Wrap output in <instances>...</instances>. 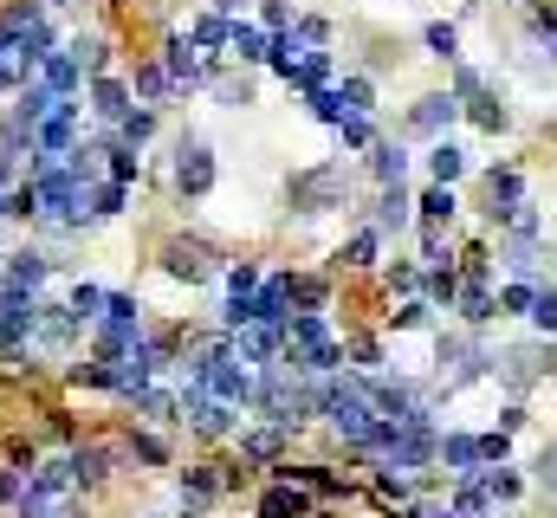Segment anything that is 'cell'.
Wrapping results in <instances>:
<instances>
[{
	"label": "cell",
	"instance_id": "33",
	"mask_svg": "<svg viewBox=\"0 0 557 518\" xmlns=\"http://www.w3.org/2000/svg\"><path fill=\"white\" fill-rule=\"evenodd\" d=\"M337 98H344V111H350V117H370L376 85H370V78H344V85H337Z\"/></svg>",
	"mask_w": 557,
	"mask_h": 518
},
{
	"label": "cell",
	"instance_id": "2",
	"mask_svg": "<svg viewBox=\"0 0 557 518\" xmlns=\"http://www.w3.org/2000/svg\"><path fill=\"white\" fill-rule=\"evenodd\" d=\"M551 344H512V350H499L493 357V370L506 376V389H532V383H545L551 376Z\"/></svg>",
	"mask_w": 557,
	"mask_h": 518
},
{
	"label": "cell",
	"instance_id": "24",
	"mask_svg": "<svg viewBox=\"0 0 557 518\" xmlns=\"http://www.w3.org/2000/svg\"><path fill=\"white\" fill-rule=\"evenodd\" d=\"M460 169H467V149H460V143H447V136H441V143L428 149V175H434L441 188H454V182H460Z\"/></svg>",
	"mask_w": 557,
	"mask_h": 518
},
{
	"label": "cell",
	"instance_id": "50",
	"mask_svg": "<svg viewBox=\"0 0 557 518\" xmlns=\"http://www.w3.org/2000/svg\"><path fill=\"white\" fill-rule=\"evenodd\" d=\"M389 285H396V292H415V285H421V266H396V272H389Z\"/></svg>",
	"mask_w": 557,
	"mask_h": 518
},
{
	"label": "cell",
	"instance_id": "54",
	"mask_svg": "<svg viewBox=\"0 0 557 518\" xmlns=\"http://www.w3.org/2000/svg\"><path fill=\"white\" fill-rule=\"evenodd\" d=\"M409 518H454V506H415Z\"/></svg>",
	"mask_w": 557,
	"mask_h": 518
},
{
	"label": "cell",
	"instance_id": "41",
	"mask_svg": "<svg viewBox=\"0 0 557 518\" xmlns=\"http://www.w3.org/2000/svg\"><path fill=\"white\" fill-rule=\"evenodd\" d=\"M428 52H434V59H460V33L447 20H434L428 26Z\"/></svg>",
	"mask_w": 557,
	"mask_h": 518
},
{
	"label": "cell",
	"instance_id": "44",
	"mask_svg": "<svg viewBox=\"0 0 557 518\" xmlns=\"http://www.w3.org/2000/svg\"><path fill=\"white\" fill-rule=\"evenodd\" d=\"M428 311H434V305H421V298H409L402 311H389V324H396V331H415V324H428Z\"/></svg>",
	"mask_w": 557,
	"mask_h": 518
},
{
	"label": "cell",
	"instance_id": "39",
	"mask_svg": "<svg viewBox=\"0 0 557 518\" xmlns=\"http://www.w3.org/2000/svg\"><path fill=\"white\" fill-rule=\"evenodd\" d=\"M337 143H344V149H370L376 124H370V117H344V124H337Z\"/></svg>",
	"mask_w": 557,
	"mask_h": 518
},
{
	"label": "cell",
	"instance_id": "52",
	"mask_svg": "<svg viewBox=\"0 0 557 518\" xmlns=\"http://www.w3.org/2000/svg\"><path fill=\"white\" fill-rule=\"evenodd\" d=\"M376 493H383V499H409V486H402L396 473H376Z\"/></svg>",
	"mask_w": 557,
	"mask_h": 518
},
{
	"label": "cell",
	"instance_id": "29",
	"mask_svg": "<svg viewBox=\"0 0 557 518\" xmlns=\"http://www.w3.org/2000/svg\"><path fill=\"white\" fill-rule=\"evenodd\" d=\"M318 85H331V52L311 46L305 59H298V72H292V91H318Z\"/></svg>",
	"mask_w": 557,
	"mask_h": 518
},
{
	"label": "cell",
	"instance_id": "6",
	"mask_svg": "<svg viewBox=\"0 0 557 518\" xmlns=\"http://www.w3.org/2000/svg\"><path fill=\"white\" fill-rule=\"evenodd\" d=\"M525 208V175L519 169H486V214L493 221H512Z\"/></svg>",
	"mask_w": 557,
	"mask_h": 518
},
{
	"label": "cell",
	"instance_id": "57",
	"mask_svg": "<svg viewBox=\"0 0 557 518\" xmlns=\"http://www.w3.org/2000/svg\"><path fill=\"white\" fill-rule=\"evenodd\" d=\"M0 272H7V253H0Z\"/></svg>",
	"mask_w": 557,
	"mask_h": 518
},
{
	"label": "cell",
	"instance_id": "47",
	"mask_svg": "<svg viewBox=\"0 0 557 518\" xmlns=\"http://www.w3.org/2000/svg\"><path fill=\"white\" fill-rule=\"evenodd\" d=\"M20 85H26L20 59H13V52H0V91H20Z\"/></svg>",
	"mask_w": 557,
	"mask_h": 518
},
{
	"label": "cell",
	"instance_id": "49",
	"mask_svg": "<svg viewBox=\"0 0 557 518\" xmlns=\"http://www.w3.org/2000/svg\"><path fill=\"white\" fill-rule=\"evenodd\" d=\"M350 357H357L363 370H376V363H383V350H376V337H357V344H350Z\"/></svg>",
	"mask_w": 557,
	"mask_h": 518
},
{
	"label": "cell",
	"instance_id": "15",
	"mask_svg": "<svg viewBox=\"0 0 557 518\" xmlns=\"http://www.w3.org/2000/svg\"><path fill=\"white\" fill-rule=\"evenodd\" d=\"M214 493H221V473L188 467V473H182V518H201V512L214 506Z\"/></svg>",
	"mask_w": 557,
	"mask_h": 518
},
{
	"label": "cell",
	"instance_id": "55",
	"mask_svg": "<svg viewBox=\"0 0 557 518\" xmlns=\"http://www.w3.org/2000/svg\"><path fill=\"white\" fill-rule=\"evenodd\" d=\"M0 221H7V188H0Z\"/></svg>",
	"mask_w": 557,
	"mask_h": 518
},
{
	"label": "cell",
	"instance_id": "32",
	"mask_svg": "<svg viewBox=\"0 0 557 518\" xmlns=\"http://www.w3.org/2000/svg\"><path fill=\"white\" fill-rule=\"evenodd\" d=\"M415 208H421V221H428V227H441V221H454V188H441V182H434V188H428V195H421V201H415Z\"/></svg>",
	"mask_w": 557,
	"mask_h": 518
},
{
	"label": "cell",
	"instance_id": "30",
	"mask_svg": "<svg viewBox=\"0 0 557 518\" xmlns=\"http://www.w3.org/2000/svg\"><path fill=\"white\" fill-rule=\"evenodd\" d=\"M124 460H137V467H169V447H162L156 441V434H130V441H124Z\"/></svg>",
	"mask_w": 557,
	"mask_h": 518
},
{
	"label": "cell",
	"instance_id": "40",
	"mask_svg": "<svg viewBox=\"0 0 557 518\" xmlns=\"http://www.w3.org/2000/svg\"><path fill=\"white\" fill-rule=\"evenodd\" d=\"M104 156H111V182H137V175H143V156H137V149H104Z\"/></svg>",
	"mask_w": 557,
	"mask_h": 518
},
{
	"label": "cell",
	"instance_id": "28",
	"mask_svg": "<svg viewBox=\"0 0 557 518\" xmlns=\"http://www.w3.org/2000/svg\"><path fill=\"white\" fill-rule=\"evenodd\" d=\"M65 52L78 59V72H85V78H104V72H111V46H104V39H72Z\"/></svg>",
	"mask_w": 557,
	"mask_h": 518
},
{
	"label": "cell",
	"instance_id": "26",
	"mask_svg": "<svg viewBox=\"0 0 557 518\" xmlns=\"http://www.w3.org/2000/svg\"><path fill=\"white\" fill-rule=\"evenodd\" d=\"M137 415L149 421V428H169V421H182V408H175L169 389H143V395H137Z\"/></svg>",
	"mask_w": 557,
	"mask_h": 518
},
{
	"label": "cell",
	"instance_id": "35",
	"mask_svg": "<svg viewBox=\"0 0 557 518\" xmlns=\"http://www.w3.org/2000/svg\"><path fill=\"white\" fill-rule=\"evenodd\" d=\"M214 98H221L227 104V111H247V104H253V78H214Z\"/></svg>",
	"mask_w": 557,
	"mask_h": 518
},
{
	"label": "cell",
	"instance_id": "18",
	"mask_svg": "<svg viewBox=\"0 0 557 518\" xmlns=\"http://www.w3.org/2000/svg\"><path fill=\"white\" fill-rule=\"evenodd\" d=\"M240 460H260V467L285 460V428H247L240 434Z\"/></svg>",
	"mask_w": 557,
	"mask_h": 518
},
{
	"label": "cell",
	"instance_id": "5",
	"mask_svg": "<svg viewBox=\"0 0 557 518\" xmlns=\"http://www.w3.org/2000/svg\"><path fill=\"white\" fill-rule=\"evenodd\" d=\"M33 149H39L46 162H59L65 149H78V104H72V98H65L46 124H33Z\"/></svg>",
	"mask_w": 557,
	"mask_h": 518
},
{
	"label": "cell",
	"instance_id": "45",
	"mask_svg": "<svg viewBox=\"0 0 557 518\" xmlns=\"http://www.w3.org/2000/svg\"><path fill=\"white\" fill-rule=\"evenodd\" d=\"M532 324H538V331H557V292H538L532 298Z\"/></svg>",
	"mask_w": 557,
	"mask_h": 518
},
{
	"label": "cell",
	"instance_id": "13",
	"mask_svg": "<svg viewBox=\"0 0 557 518\" xmlns=\"http://www.w3.org/2000/svg\"><path fill=\"white\" fill-rule=\"evenodd\" d=\"M72 337H78V318L65 305H39V324H33V344H46V350H72Z\"/></svg>",
	"mask_w": 557,
	"mask_h": 518
},
{
	"label": "cell",
	"instance_id": "7",
	"mask_svg": "<svg viewBox=\"0 0 557 518\" xmlns=\"http://www.w3.org/2000/svg\"><path fill=\"white\" fill-rule=\"evenodd\" d=\"M65 460H72V486H104V480H111V467H117V447H104V441H78Z\"/></svg>",
	"mask_w": 557,
	"mask_h": 518
},
{
	"label": "cell",
	"instance_id": "37",
	"mask_svg": "<svg viewBox=\"0 0 557 518\" xmlns=\"http://www.w3.org/2000/svg\"><path fill=\"white\" fill-rule=\"evenodd\" d=\"M376 247H383V234H376V227H363V234L350 240L344 253H337V266H370V259H376Z\"/></svg>",
	"mask_w": 557,
	"mask_h": 518
},
{
	"label": "cell",
	"instance_id": "12",
	"mask_svg": "<svg viewBox=\"0 0 557 518\" xmlns=\"http://www.w3.org/2000/svg\"><path fill=\"white\" fill-rule=\"evenodd\" d=\"M227 52H234L240 65H266L273 33H266V26H253V20H234V26H227Z\"/></svg>",
	"mask_w": 557,
	"mask_h": 518
},
{
	"label": "cell",
	"instance_id": "11",
	"mask_svg": "<svg viewBox=\"0 0 557 518\" xmlns=\"http://www.w3.org/2000/svg\"><path fill=\"white\" fill-rule=\"evenodd\" d=\"M454 117H460V98H454V91H434V98H421L415 111H409V130L415 136H441Z\"/></svg>",
	"mask_w": 557,
	"mask_h": 518
},
{
	"label": "cell",
	"instance_id": "22",
	"mask_svg": "<svg viewBox=\"0 0 557 518\" xmlns=\"http://www.w3.org/2000/svg\"><path fill=\"white\" fill-rule=\"evenodd\" d=\"M104 298H111V292H104V285H91V279H78V285H72V298H65V311H72V318H78V331L104 318Z\"/></svg>",
	"mask_w": 557,
	"mask_h": 518
},
{
	"label": "cell",
	"instance_id": "23",
	"mask_svg": "<svg viewBox=\"0 0 557 518\" xmlns=\"http://www.w3.org/2000/svg\"><path fill=\"white\" fill-rule=\"evenodd\" d=\"M169 91H175V85H169V72H162L156 59H149V65H137V72H130V98H143L149 111H156V104L169 98Z\"/></svg>",
	"mask_w": 557,
	"mask_h": 518
},
{
	"label": "cell",
	"instance_id": "17",
	"mask_svg": "<svg viewBox=\"0 0 557 518\" xmlns=\"http://www.w3.org/2000/svg\"><path fill=\"white\" fill-rule=\"evenodd\" d=\"M370 175L383 188H402V175H409V149H402V143H370Z\"/></svg>",
	"mask_w": 557,
	"mask_h": 518
},
{
	"label": "cell",
	"instance_id": "3",
	"mask_svg": "<svg viewBox=\"0 0 557 518\" xmlns=\"http://www.w3.org/2000/svg\"><path fill=\"white\" fill-rule=\"evenodd\" d=\"M162 272H169V279H188V285H208L214 272H221V259H214L208 240H169V247H162Z\"/></svg>",
	"mask_w": 557,
	"mask_h": 518
},
{
	"label": "cell",
	"instance_id": "14",
	"mask_svg": "<svg viewBox=\"0 0 557 518\" xmlns=\"http://www.w3.org/2000/svg\"><path fill=\"white\" fill-rule=\"evenodd\" d=\"M33 78H39V85H52V91H59V98H72V91L85 85V72H78V59H72V52H65V46H59V52H46Z\"/></svg>",
	"mask_w": 557,
	"mask_h": 518
},
{
	"label": "cell",
	"instance_id": "10",
	"mask_svg": "<svg viewBox=\"0 0 557 518\" xmlns=\"http://www.w3.org/2000/svg\"><path fill=\"white\" fill-rule=\"evenodd\" d=\"M85 85H91V111H98L104 124H117L124 111H137V98H130V78H111V72H104V78H85Z\"/></svg>",
	"mask_w": 557,
	"mask_h": 518
},
{
	"label": "cell",
	"instance_id": "16",
	"mask_svg": "<svg viewBox=\"0 0 557 518\" xmlns=\"http://www.w3.org/2000/svg\"><path fill=\"white\" fill-rule=\"evenodd\" d=\"M260 518H311V493H298L292 480L266 486V499H260Z\"/></svg>",
	"mask_w": 557,
	"mask_h": 518
},
{
	"label": "cell",
	"instance_id": "46",
	"mask_svg": "<svg viewBox=\"0 0 557 518\" xmlns=\"http://www.w3.org/2000/svg\"><path fill=\"white\" fill-rule=\"evenodd\" d=\"M532 298H538L532 285H512V292H499L493 305H499V311H532Z\"/></svg>",
	"mask_w": 557,
	"mask_h": 518
},
{
	"label": "cell",
	"instance_id": "4",
	"mask_svg": "<svg viewBox=\"0 0 557 518\" xmlns=\"http://www.w3.org/2000/svg\"><path fill=\"white\" fill-rule=\"evenodd\" d=\"M175 188H182L188 201H201L214 188V149L201 143V136H182V149H175Z\"/></svg>",
	"mask_w": 557,
	"mask_h": 518
},
{
	"label": "cell",
	"instance_id": "53",
	"mask_svg": "<svg viewBox=\"0 0 557 518\" xmlns=\"http://www.w3.org/2000/svg\"><path fill=\"white\" fill-rule=\"evenodd\" d=\"M240 7H247V0H208V13H221V20H234Z\"/></svg>",
	"mask_w": 557,
	"mask_h": 518
},
{
	"label": "cell",
	"instance_id": "42",
	"mask_svg": "<svg viewBox=\"0 0 557 518\" xmlns=\"http://www.w3.org/2000/svg\"><path fill=\"white\" fill-rule=\"evenodd\" d=\"M260 26H266V33H292V7H285V0H266V7H260Z\"/></svg>",
	"mask_w": 557,
	"mask_h": 518
},
{
	"label": "cell",
	"instance_id": "31",
	"mask_svg": "<svg viewBox=\"0 0 557 518\" xmlns=\"http://www.w3.org/2000/svg\"><path fill=\"white\" fill-rule=\"evenodd\" d=\"M227 26H234V20H221V13H195L188 39H195V46H208V52H221V46H227Z\"/></svg>",
	"mask_w": 557,
	"mask_h": 518
},
{
	"label": "cell",
	"instance_id": "48",
	"mask_svg": "<svg viewBox=\"0 0 557 518\" xmlns=\"http://www.w3.org/2000/svg\"><path fill=\"white\" fill-rule=\"evenodd\" d=\"M538 486H551V493H557V441L538 454Z\"/></svg>",
	"mask_w": 557,
	"mask_h": 518
},
{
	"label": "cell",
	"instance_id": "9",
	"mask_svg": "<svg viewBox=\"0 0 557 518\" xmlns=\"http://www.w3.org/2000/svg\"><path fill=\"white\" fill-rule=\"evenodd\" d=\"M434 460H441L447 473H460V480H467V473H480V467H486L480 434H441V441H434Z\"/></svg>",
	"mask_w": 557,
	"mask_h": 518
},
{
	"label": "cell",
	"instance_id": "56",
	"mask_svg": "<svg viewBox=\"0 0 557 518\" xmlns=\"http://www.w3.org/2000/svg\"><path fill=\"white\" fill-rule=\"evenodd\" d=\"M46 7H78V0H46Z\"/></svg>",
	"mask_w": 557,
	"mask_h": 518
},
{
	"label": "cell",
	"instance_id": "43",
	"mask_svg": "<svg viewBox=\"0 0 557 518\" xmlns=\"http://www.w3.org/2000/svg\"><path fill=\"white\" fill-rule=\"evenodd\" d=\"M227 292H260V266H253V259L227 266Z\"/></svg>",
	"mask_w": 557,
	"mask_h": 518
},
{
	"label": "cell",
	"instance_id": "8",
	"mask_svg": "<svg viewBox=\"0 0 557 518\" xmlns=\"http://www.w3.org/2000/svg\"><path fill=\"white\" fill-rule=\"evenodd\" d=\"M156 65L169 72V85H175V91H195L201 78H208V72H201V59H195V39H182V33H175L169 46H162V59H156Z\"/></svg>",
	"mask_w": 557,
	"mask_h": 518
},
{
	"label": "cell",
	"instance_id": "38",
	"mask_svg": "<svg viewBox=\"0 0 557 518\" xmlns=\"http://www.w3.org/2000/svg\"><path fill=\"white\" fill-rule=\"evenodd\" d=\"M467 111H473V124H480V130H506L512 124V117H506V104H499V98H486V91H480V104H467Z\"/></svg>",
	"mask_w": 557,
	"mask_h": 518
},
{
	"label": "cell",
	"instance_id": "51",
	"mask_svg": "<svg viewBox=\"0 0 557 518\" xmlns=\"http://www.w3.org/2000/svg\"><path fill=\"white\" fill-rule=\"evenodd\" d=\"M13 493H20V473H13V467H0V512L13 506Z\"/></svg>",
	"mask_w": 557,
	"mask_h": 518
},
{
	"label": "cell",
	"instance_id": "20",
	"mask_svg": "<svg viewBox=\"0 0 557 518\" xmlns=\"http://www.w3.org/2000/svg\"><path fill=\"white\" fill-rule=\"evenodd\" d=\"M324 292H331V285L311 279V272H285V305L292 311H324Z\"/></svg>",
	"mask_w": 557,
	"mask_h": 518
},
{
	"label": "cell",
	"instance_id": "25",
	"mask_svg": "<svg viewBox=\"0 0 557 518\" xmlns=\"http://www.w3.org/2000/svg\"><path fill=\"white\" fill-rule=\"evenodd\" d=\"M253 318H260V324H285V318H292V305H285V279H260V292H253Z\"/></svg>",
	"mask_w": 557,
	"mask_h": 518
},
{
	"label": "cell",
	"instance_id": "36",
	"mask_svg": "<svg viewBox=\"0 0 557 518\" xmlns=\"http://www.w3.org/2000/svg\"><path fill=\"white\" fill-rule=\"evenodd\" d=\"M65 383H72V389H111V363H98V357H91V363H72V370H65Z\"/></svg>",
	"mask_w": 557,
	"mask_h": 518
},
{
	"label": "cell",
	"instance_id": "27",
	"mask_svg": "<svg viewBox=\"0 0 557 518\" xmlns=\"http://www.w3.org/2000/svg\"><path fill=\"white\" fill-rule=\"evenodd\" d=\"M13 518H59V499L39 493L33 480H20V493H13Z\"/></svg>",
	"mask_w": 557,
	"mask_h": 518
},
{
	"label": "cell",
	"instance_id": "21",
	"mask_svg": "<svg viewBox=\"0 0 557 518\" xmlns=\"http://www.w3.org/2000/svg\"><path fill=\"white\" fill-rule=\"evenodd\" d=\"M124 201H130V188H124V182H91V188H85L91 221H117V214H124Z\"/></svg>",
	"mask_w": 557,
	"mask_h": 518
},
{
	"label": "cell",
	"instance_id": "1",
	"mask_svg": "<svg viewBox=\"0 0 557 518\" xmlns=\"http://www.w3.org/2000/svg\"><path fill=\"white\" fill-rule=\"evenodd\" d=\"M285 201H292L298 214H331V208H344V201H350V175H344V162H318V169H298V175H292V188H285Z\"/></svg>",
	"mask_w": 557,
	"mask_h": 518
},
{
	"label": "cell",
	"instance_id": "19",
	"mask_svg": "<svg viewBox=\"0 0 557 518\" xmlns=\"http://www.w3.org/2000/svg\"><path fill=\"white\" fill-rule=\"evenodd\" d=\"M409 214H415L409 188H383V201H376V234H402V227H409Z\"/></svg>",
	"mask_w": 557,
	"mask_h": 518
},
{
	"label": "cell",
	"instance_id": "34",
	"mask_svg": "<svg viewBox=\"0 0 557 518\" xmlns=\"http://www.w3.org/2000/svg\"><path fill=\"white\" fill-rule=\"evenodd\" d=\"M493 311H499V305H493V292H486L480 279H473L467 292H460V318H467V324H486V318H493Z\"/></svg>",
	"mask_w": 557,
	"mask_h": 518
}]
</instances>
